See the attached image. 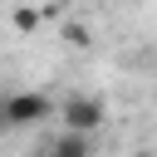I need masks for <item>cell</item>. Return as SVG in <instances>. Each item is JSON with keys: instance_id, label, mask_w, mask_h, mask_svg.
<instances>
[{"instance_id": "6da1fadb", "label": "cell", "mask_w": 157, "mask_h": 157, "mask_svg": "<svg viewBox=\"0 0 157 157\" xmlns=\"http://www.w3.org/2000/svg\"><path fill=\"white\" fill-rule=\"evenodd\" d=\"M0 118L5 128H39L44 118H54V103L34 88H20V93H0Z\"/></svg>"}, {"instance_id": "7a4b0ae2", "label": "cell", "mask_w": 157, "mask_h": 157, "mask_svg": "<svg viewBox=\"0 0 157 157\" xmlns=\"http://www.w3.org/2000/svg\"><path fill=\"white\" fill-rule=\"evenodd\" d=\"M59 118H64V132H83V137H93V132L103 128L108 108H103V98H93V93H69V98L59 103Z\"/></svg>"}, {"instance_id": "3957f363", "label": "cell", "mask_w": 157, "mask_h": 157, "mask_svg": "<svg viewBox=\"0 0 157 157\" xmlns=\"http://www.w3.org/2000/svg\"><path fill=\"white\" fill-rule=\"evenodd\" d=\"M49 157H93V137H83V132H59L54 147H49Z\"/></svg>"}, {"instance_id": "277c9868", "label": "cell", "mask_w": 157, "mask_h": 157, "mask_svg": "<svg viewBox=\"0 0 157 157\" xmlns=\"http://www.w3.org/2000/svg\"><path fill=\"white\" fill-rule=\"evenodd\" d=\"M39 20H44V15H39L34 5H15V15H10L15 34H34V29H39Z\"/></svg>"}, {"instance_id": "5b68a950", "label": "cell", "mask_w": 157, "mask_h": 157, "mask_svg": "<svg viewBox=\"0 0 157 157\" xmlns=\"http://www.w3.org/2000/svg\"><path fill=\"white\" fill-rule=\"evenodd\" d=\"M0 132H5V118H0Z\"/></svg>"}, {"instance_id": "8992f818", "label": "cell", "mask_w": 157, "mask_h": 157, "mask_svg": "<svg viewBox=\"0 0 157 157\" xmlns=\"http://www.w3.org/2000/svg\"><path fill=\"white\" fill-rule=\"evenodd\" d=\"M137 157H147V152H137Z\"/></svg>"}]
</instances>
